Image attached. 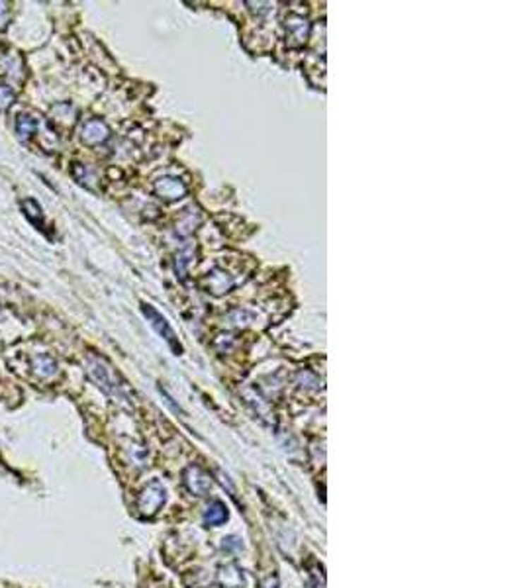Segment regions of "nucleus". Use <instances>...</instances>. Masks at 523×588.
<instances>
[{
    "mask_svg": "<svg viewBox=\"0 0 523 588\" xmlns=\"http://www.w3.org/2000/svg\"><path fill=\"white\" fill-rule=\"evenodd\" d=\"M155 191H157L159 196H163L167 200H173V198H181V196L186 193V186H184L179 179H169V176H165V179L157 181Z\"/></svg>",
    "mask_w": 523,
    "mask_h": 588,
    "instance_id": "nucleus-7",
    "label": "nucleus"
},
{
    "mask_svg": "<svg viewBox=\"0 0 523 588\" xmlns=\"http://www.w3.org/2000/svg\"><path fill=\"white\" fill-rule=\"evenodd\" d=\"M216 582L220 588H241L245 584V575L236 563H226L216 572Z\"/></svg>",
    "mask_w": 523,
    "mask_h": 588,
    "instance_id": "nucleus-6",
    "label": "nucleus"
},
{
    "mask_svg": "<svg viewBox=\"0 0 523 588\" xmlns=\"http://www.w3.org/2000/svg\"><path fill=\"white\" fill-rule=\"evenodd\" d=\"M167 502V491L163 484L159 481H151V483L141 491L140 498H138V510L141 516L145 518H153L159 510L165 506Z\"/></svg>",
    "mask_w": 523,
    "mask_h": 588,
    "instance_id": "nucleus-2",
    "label": "nucleus"
},
{
    "mask_svg": "<svg viewBox=\"0 0 523 588\" xmlns=\"http://www.w3.org/2000/svg\"><path fill=\"white\" fill-rule=\"evenodd\" d=\"M108 138H110V130H108V126H106L102 120H98V118L88 120V122L83 124V128H80V140H83V143H87V145H100V143H104Z\"/></svg>",
    "mask_w": 523,
    "mask_h": 588,
    "instance_id": "nucleus-4",
    "label": "nucleus"
},
{
    "mask_svg": "<svg viewBox=\"0 0 523 588\" xmlns=\"http://www.w3.org/2000/svg\"><path fill=\"white\" fill-rule=\"evenodd\" d=\"M184 486L194 494V496H206L212 488V479L210 474L198 465L186 467V471L183 474Z\"/></svg>",
    "mask_w": 523,
    "mask_h": 588,
    "instance_id": "nucleus-3",
    "label": "nucleus"
},
{
    "mask_svg": "<svg viewBox=\"0 0 523 588\" xmlns=\"http://www.w3.org/2000/svg\"><path fill=\"white\" fill-rule=\"evenodd\" d=\"M10 20V8L6 2H0V28H6Z\"/></svg>",
    "mask_w": 523,
    "mask_h": 588,
    "instance_id": "nucleus-13",
    "label": "nucleus"
},
{
    "mask_svg": "<svg viewBox=\"0 0 523 588\" xmlns=\"http://www.w3.org/2000/svg\"><path fill=\"white\" fill-rule=\"evenodd\" d=\"M12 102H14V90L0 85V110H6Z\"/></svg>",
    "mask_w": 523,
    "mask_h": 588,
    "instance_id": "nucleus-12",
    "label": "nucleus"
},
{
    "mask_svg": "<svg viewBox=\"0 0 523 588\" xmlns=\"http://www.w3.org/2000/svg\"><path fill=\"white\" fill-rule=\"evenodd\" d=\"M279 587V580H277V577H269V580L265 582V588H277Z\"/></svg>",
    "mask_w": 523,
    "mask_h": 588,
    "instance_id": "nucleus-14",
    "label": "nucleus"
},
{
    "mask_svg": "<svg viewBox=\"0 0 523 588\" xmlns=\"http://www.w3.org/2000/svg\"><path fill=\"white\" fill-rule=\"evenodd\" d=\"M141 310H143V314L148 316V320L151 322V325L155 328L159 332V335H163L167 342L173 345V349L176 353H181V345L176 343V340H174V332L171 330V325L167 324V320L161 314H159L157 310L153 306H149V304H141Z\"/></svg>",
    "mask_w": 523,
    "mask_h": 588,
    "instance_id": "nucleus-5",
    "label": "nucleus"
},
{
    "mask_svg": "<svg viewBox=\"0 0 523 588\" xmlns=\"http://www.w3.org/2000/svg\"><path fill=\"white\" fill-rule=\"evenodd\" d=\"M22 212H24V216H26V218L34 224L35 228L45 232L44 212H42L40 204H37L34 198H26V200H22Z\"/></svg>",
    "mask_w": 523,
    "mask_h": 588,
    "instance_id": "nucleus-10",
    "label": "nucleus"
},
{
    "mask_svg": "<svg viewBox=\"0 0 523 588\" xmlns=\"http://www.w3.org/2000/svg\"><path fill=\"white\" fill-rule=\"evenodd\" d=\"M227 516H229V514H227L226 504L220 500H214L208 508H206V512H204V524L208 527H218L222 526L224 522H227Z\"/></svg>",
    "mask_w": 523,
    "mask_h": 588,
    "instance_id": "nucleus-8",
    "label": "nucleus"
},
{
    "mask_svg": "<svg viewBox=\"0 0 523 588\" xmlns=\"http://www.w3.org/2000/svg\"><path fill=\"white\" fill-rule=\"evenodd\" d=\"M88 375L95 378L96 385L102 388L106 395L112 396L114 400H120V402L130 400V390L126 387V383L106 361L98 359V357H90V361H88Z\"/></svg>",
    "mask_w": 523,
    "mask_h": 588,
    "instance_id": "nucleus-1",
    "label": "nucleus"
},
{
    "mask_svg": "<svg viewBox=\"0 0 523 588\" xmlns=\"http://www.w3.org/2000/svg\"><path fill=\"white\" fill-rule=\"evenodd\" d=\"M32 365H34V373L37 377L52 378L53 375H57V363H55V359H53L52 355H47V353L35 355L34 359H32Z\"/></svg>",
    "mask_w": 523,
    "mask_h": 588,
    "instance_id": "nucleus-9",
    "label": "nucleus"
},
{
    "mask_svg": "<svg viewBox=\"0 0 523 588\" xmlns=\"http://www.w3.org/2000/svg\"><path fill=\"white\" fill-rule=\"evenodd\" d=\"M35 130H37V120H35L34 116L22 114L16 120V133L20 140H28Z\"/></svg>",
    "mask_w": 523,
    "mask_h": 588,
    "instance_id": "nucleus-11",
    "label": "nucleus"
}]
</instances>
